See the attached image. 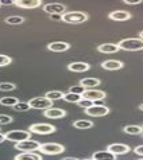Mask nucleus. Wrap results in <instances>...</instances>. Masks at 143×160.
Wrapping results in <instances>:
<instances>
[{"instance_id": "obj_1", "label": "nucleus", "mask_w": 143, "mask_h": 160, "mask_svg": "<svg viewBox=\"0 0 143 160\" xmlns=\"http://www.w3.org/2000/svg\"><path fill=\"white\" fill-rule=\"evenodd\" d=\"M120 50L124 51H140L143 50V39L140 38H127L118 43Z\"/></svg>"}, {"instance_id": "obj_2", "label": "nucleus", "mask_w": 143, "mask_h": 160, "mask_svg": "<svg viewBox=\"0 0 143 160\" xmlns=\"http://www.w3.org/2000/svg\"><path fill=\"white\" fill-rule=\"evenodd\" d=\"M89 19V16L87 12L82 11H72V12H65L62 15V22L65 23H70V24H81L85 23Z\"/></svg>"}, {"instance_id": "obj_3", "label": "nucleus", "mask_w": 143, "mask_h": 160, "mask_svg": "<svg viewBox=\"0 0 143 160\" xmlns=\"http://www.w3.org/2000/svg\"><path fill=\"white\" fill-rule=\"evenodd\" d=\"M38 151L43 155H60L65 152V145L60 143H43L39 145Z\"/></svg>"}, {"instance_id": "obj_4", "label": "nucleus", "mask_w": 143, "mask_h": 160, "mask_svg": "<svg viewBox=\"0 0 143 160\" xmlns=\"http://www.w3.org/2000/svg\"><path fill=\"white\" fill-rule=\"evenodd\" d=\"M29 131L35 135H51L56 132V127L51 124H45V122H37V124H31Z\"/></svg>"}, {"instance_id": "obj_5", "label": "nucleus", "mask_w": 143, "mask_h": 160, "mask_svg": "<svg viewBox=\"0 0 143 160\" xmlns=\"http://www.w3.org/2000/svg\"><path fill=\"white\" fill-rule=\"evenodd\" d=\"M6 136V140L8 141H12V143H20L23 140H27L30 139L31 136V132L30 131H22V129H16V131H10L7 133H4Z\"/></svg>"}, {"instance_id": "obj_6", "label": "nucleus", "mask_w": 143, "mask_h": 160, "mask_svg": "<svg viewBox=\"0 0 143 160\" xmlns=\"http://www.w3.org/2000/svg\"><path fill=\"white\" fill-rule=\"evenodd\" d=\"M39 145H41V143H38V141L27 139L20 141V143H16L15 149L20 151V152H35V151L39 149Z\"/></svg>"}, {"instance_id": "obj_7", "label": "nucleus", "mask_w": 143, "mask_h": 160, "mask_svg": "<svg viewBox=\"0 0 143 160\" xmlns=\"http://www.w3.org/2000/svg\"><path fill=\"white\" fill-rule=\"evenodd\" d=\"M30 104V108L31 109H42V110H46L49 108L53 106V101L46 98V97H34L29 101Z\"/></svg>"}, {"instance_id": "obj_8", "label": "nucleus", "mask_w": 143, "mask_h": 160, "mask_svg": "<svg viewBox=\"0 0 143 160\" xmlns=\"http://www.w3.org/2000/svg\"><path fill=\"white\" fill-rule=\"evenodd\" d=\"M85 113L91 117H104L109 113V108L105 105H99V104H93L92 106L85 109Z\"/></svg>"}, {"instance_id": "obj_9", "label": "nucleus", "mask_w": 143, "mask_h": 160, "mask_svg": "<svg viewBox=\"0 0 143 160\" xmlns=\"http://www.w3.org/2000/svg\"><path fill=\"white\" fill-rule=\"evenodd\" d=\"M107 97V93L103 90H97V89H87L85 92L82 93V98H87L92 102L96 101H101Z\"/></svg>"}, {"instance_id": "obj_10", "label": "nucleus", "mask_w": 143, "mask_h": 160, "mask_svg": "<svg viewBox=\"0 0 143 160\" xmlns=\"http://www.w3.org/2000/svg\"><path fill=\"white\" fill-rule=\"evenodd\" d=\"M43 11L50 15H64L66 12V6L62 3H49L43 6Z\"/></svg>"}, {"instance_id": "obj_11", "label": "nucleus", "mask_w": 143, "mask_h": 160, "mask_svg": "<svg viewBox=\"0 0 143 160\" xmlns=\"http://www.w3.org/2000/svg\"><path fill=\"white\" fill-rule=\"evenodd\" d=\"M107 151H109L111 153L116 155V156H119V155H126L128 153L131 148H130V145L127 144H123V143H114V144H109L107 147Z\"/></svg>"}, {"instance_id": "obj_12", "label": "nucleus", "mask_w": 143, "mask_h": 160, "mask_svg": "<svg viewBox=\"0 0 143 160\" xmlns=\"http://www.w3.org/2000/svg\"><path fill=\"white\" fill-rule=\"evenodd\" d=\"M14 6L24 8V10H33V8H38L39 6H42V0H15Z\"/></svg>"}, {"instance_id": "obj_13", "label": "nucleus", "mask_w": 143, "mask_h": 160, "mask_svg": "<svg viewBox=\"0 0 143 160\" xmlns=\"http://www.w3.org/2000/svg\"><path fill=\"white\" fill-rule=\"evenodd\" d=\"M108 18L111 20H115V22H126L130 20L132 18V15L127 11H123V10H118V11H112L111 14L108 15Z\"/></svg>"}, {"instance_id": "obj_14", "label": "nucleus", "mask_w": 143, "mask_h": 160, "mask_svg": "<svg viewBox=\"0 0 143 160\" xmlns=\"http://www.w3.org/2000/svg\"><path fill=\"white\" fill-rule=\"evenodd\" d=\"M43 116L45 117H47V118H51V120H56V118H62V117H65L66 116V112L64 109H61V108H49L45 110V113H43Z\"/></svg>"}, {"instance_id": "obj_15", "label": "nucleus", "mask_w": 143, "mask_h": 160, "mask_svg": "<svg viewBox=\"0 0 143 160\" xmlns=\"http://www.w3.org/2000/svg\"><path fill=\"white\" fill-rule=\"evenodd\" d=\"M101 68L104 70H108V72H115V70H120L124 68V63L120 61H116V59H108V61H104L101 63Z\"/></svg>"}, {"instance_id": "obj_16", "label": "nucleus", "mask_w": 143, "mask_h": 160, "mask_svg": "<svg viewBox=\"0 0 143 160\" xmlns=\"http://www.w3.org/2000/svg\"><path fill=\"white\" fill-rule=\"evenodd\" d=\"M70 48V44L68 42H51L47 44V50L53 52H64Z\"/></svg>"}, {"instance_id": "obj_17", "label": "nucleus", "mask_w": 143, "mask_h": 160, "mask_svg": "<svg viewBox=\"0 0 143 160\" xmlns=\"http://www.w3.org/2000/svg\"><path fill=\"white\" fill-rule=\"evenodd\" d=\"M89 69H91V65L85 63V62H73V63L68 65V70L73 73H84V72H88Z\"/></svg>"}, {"instance_id": "obj_18", "label": "nucleus", "mask_w": 143, "mask_h": 160, "mask_svg": "<svg viewBox=\"0 0 143 160\" xmlns=\"http://www.w3.org/2000/svg\"><path fill=\"white\" fill-rule=\"evenodd\" d=\"M119 50L120 48L116 43H103L100 46H97V51L103 52V54H115Z\"/></svg>"}, {"instance_id": "obj_19", "label": "nucleus", "mask_w": 143, "mask_h": 160, "mask_svg": "<svg viewBox=\"0 0 143 160\" xmlns=\"http://www.w3.org/2000/svg\"><path fill=\"white\" fill-rule=\"evenodd\" d=\"M116 155L111 153L109 151H96L95 153H93V159L95 160H116Z\"/></svg>"}, {"instance_id": "obj_20", "label": "nucleus", "mask_w": 143, "mask_h": 160, "mask_svg": "<svg viewBox=\"0 0 143 160\" xmlns=\"http://www.w3.org/2000/svg\"><path fill=\"white\" fill-rule=\"evenodd\" d=\"M101 83L100 79H97V78H82V79H80V85L85 88V90L87 89H95L97 88Z\"/></svg>"}, {"instance_id": "obj_21", "label": "nucleus", "mask_w": 143, "mask_h": 160, "mask_svg": "<svg viewBox=\"0 0 143 160\" xmlns=\"http://www.w3.org/2000/svg\"><path fill=\"white\" fill-rule=\"evenodd\" d=\"M14 160H42V156L37 152H20L14 158Z\"/></svg>"}, {"instance_id": "obj_22", "label": "nucleus", "mask_w": 143, "mask_h": 160, "mask_svg": "<svg viewBox=\"0 0 143 160\" xmlns=\"http://www.w3.org/2000/svg\"><path fill=\"white\" fill-rule=\"evenodd\" d=\"M73 127L77 129H91L93 127V122L91 120H76L73 122Z\"/></svg>"}, {"instance_id": "obj_23", "label": "nucleus", "mask_w": 143, "mask_h": 160, "mask_svg": "<svg viewBox=\"0 0 143 160\" xmlns=\"http://www.w3.org/2000/svg\"><path fill=\"white\" fill-rule=\"evenodd\" d=\"M123 132L127 135H142L143 127L142 125H127L123 128Z\"/></svg>"}, {"instance_id": "obj_24", "label": "nucleus", "mask_w": 143, "mask_h": 160, "mask_svg": "<svg viewBox=\"0 0 143 160\" xmlns=\"http://www.w3.org/2000/svg\"><path fill=\"white\" fill-rule=\"evenodd\" d=\"M82 98L81 94H77V93H72V92H68L64 94V100L65 102H73V104H77V102Z\"/></svg>"}, {"instance_id": "obj_25", "label": "nucleus", "mask_w": 143, "mask_h": 160, "mask_svg": "<svg viewBox=\"0 0 143 160\" xmlns=\"http://www.w3.org/2000/svg\"><path fill=\"white\" fill-rule=\"evenodd\" d=\"M64 94L65 93L61 92V90H50V92H47L46 94H45V97L49 98V100H51V101H57V100L64 98Z\"/></svg>"}, {"instance_id": "obj_26", "label": "nucleus", "mask_w": 143, "mask_h": 160, "mask_svg": "<svg viewBox=\"0 0 143 160\" xmlns=\"http://www.w3.org/2000/svg\"><path fill=\"white\" fill-rule=\"evenodd\" d=\"M18 102H19V100L16 97H2L0 98V105H3V106H11L12 108Z\"/></svg>"}, {"instance_id": "obj_27", "label": "nucleus", "mask_w": 143, "mask_h": 160, "mask_svg": "<svg viewBox=\"0 0 143 160\" xmlns=\"http://www.w3.org/2000/svg\"><path fill=\"white\" fill-rule=\"evenodd\" d=\"M23 22H24V18L19 16V15H12V16L6 18V23L7 24H22Z\"/></svg>"}, {"instance_id": "obj_28", "label": "nucleus", "mask_w": 143, "mask_h": 160, "mask_svg": "<svg viewBox=\"0 0 143 160\" xmlns=\"http://www.w3.org/2000/svg\"><path fill=\"white\" fill-rule=\"evenodd\" d=\"M14 110L15 112H27V110H30L31 108H30V104H29V101L27 102H22V101H19L18 104H15L14 106Z\"/></svg>"}, {"instance_id": "obj_29", "label": "nucleus", "mask_w": 143, "mask_h": 160, "mask_svg": "<svg viewBox=\"0 0 143 160\" xmlns=\"http://www.w3.org/2000/svg\"><path fill=\"white\" fill-rule=\"evenodd\" d=\"M16 89V85L12 82H0V92H12Z\"/></svg>"}, {"instance_id": "obj_30", "label": "nucleus", "mask_w": 143, "mask_h": 160, "mask_svg": "<svg viewBox=\"0 0 143 160\" xmlns=\"http://www.w3.org/2000/svg\"><path fill=\"white\" fill-rule=\"evenodd\" d=\"M14 121V118L8 114H0V125H8Z\"/></svg>"}, {"instance_id": "obj_31", "label": "nucleus", "mask_w": 143, "mask_h": 160, "mask_svg": "<svg viewBox=\"0 0 143 160\" xmlns=\"http://www.w3.org/2000/svg\"><path fill=\"white\" fill-rule=\"evenodd\" d=\"M69 92H72V93H77V94H81V96H82V93L85 92V88L81 86V85L78 83V85L70 86V88H69Z\"/></svg>"}, {"instance_id": "obj_32", "label": "nucleus", "mask_w": 143, "mask_h": 160, "mask_svg": "<svg viewBox=\"0 0 143 160\" xmlns=\"http://www.w3.org/2000/svg\"><path fill=\"white\" fill-rule=\"evenodd\" d=\"M77 105L80 106V108H82V109H87V108H89V106L93 105V102L89 101V100H87V98H81V100L77 102Z\"/></svg>"}, {"instance_id": "obj_33", "label": "nucleus", "mask_w": 143, "mask_h": 160, "mask_svg": "<svg viewBox=\"0 0 143 160\" xmlns=\"http://www.w3.org/2000/svg\"><path fill=\"white\" fill-rule=\"evenodd\" d=\"M12 62L11 59V57H8V55H3V54H0V68L2 66H7V65H10Z\"/></svg>"}, {"instance_id": "obj_34", "label": "nucleus", "mask_w": 143, "mask_h": 160, "mask_svg": "<svg viewBox=\"0 0 143 160\" xmlns=\"http://www.w3.org/2000/svg\"><path fill=\"white\" fill-rule=\"evenodd\" d=\"M124 4H128V6H136V4L143 3V0H123Z\"/></svg>"}, {"instance_id": "obj_35", "label": "nucleus", "mask_w": 143, "mask_h": 160, "mask_svg": "<svg viewBox=\"0 0 143 160\" xmlns=\"http://www.w3.org/2000/svg\"><path fill=\"white\" fill-rule=\"evenodd\" d=\"M14 3V0H0V6H12Z\"/></svg>"}, {"instance_id": "obj_36", "label": "nucleus", "mask_w": 143, "mask_h": 160, "mask_svg": "<svg viewBox=\"0 0 143 160\" xmlns=\"http://www.w3.org/2000/svg\"><path fill=\"white\" fill-rule=\"evenodd\" d=\"M134 152H135L136 155H139V156H143V145L136 147V148L134 149Z\"/></svg>"}, {"instance_id": "obj_37", "label": "nucleus", "mask_w": 143, "mask_h": 160, "mask_svg": "<svg viewBox=\"0 0 143 160\" xmlns=\"http://www.w3.org/2000/svg\"><path fill=\"white\" fill-rule=\"evenodd\" d=\"M50 19H51V20L60 22V20H62V15H51V16H50Z\"/></svg>"}, {"instance_id": "obj_38", "label": "nucleus", "mask_w": 143, "mask_h": 160, "mask_svg": "<svg viewBox=\"0 0 143 160\" xmlns=\"http://www.w3.org/2000/svg\"><path fill=\"white\" fill-rule=\"evenodd\" d=\"M3 141H6V136H4V133L0 132V143H3Z\"/></svg>"}, {"instance_id": "obj_39", "label": "nucleus", "mask_w": 143, "mask_h": 160, "mask_svg": "<svg viewBox=\"0 0 143 160\" xmlns=\"http://www.w3.org/2000/svg\"><path fill=\"white\" fill-rule=\"evenodd\" d=\"M61 160H80V159H77V158H64Z\"/></svg>"}, {"instance_id": "obj_40", "label": "nucleus", "mask_w": 143, "mask_h": 160, "mask_svg": "<svg viewBox=\"0 0 143 160\" xmlns=\"http://www.w3.org/2000/svg\"><path fill=\"white\" fill-rule=\"evenodd\" d=\"M139 38L143 39V31H140V32H139Z\"/></svg>"}, {"instance_id": "obj_41", "label": "nucleus", "mask_w": 143, "mask_h": 160, "mask_svg": "<svg viewBox=\"0 0 143 160\" xmlns=\"http://www.w3.org/2000/svg\"><path fill=\"white\" fill-rule=\"evenodd\" d=\"M139 110H142V112H143V104L139 105Z\"/></svg>"}, {"instance_id": "obj_42", "label": "nucleus", "mask_w": 143, "mask_h": 160, "mask_svg": "<svg viewBox=\"0 0 143 160\" xmlns=\"http://www.w3.org/2000/svg\"><path fill=\"white\" fill-rule=\"evenodd\" d=\"M82 160H95V159H93V158H92V159H82Z\"/></svg>"}, {"instance_id": "obj_43", "label": "nucleus", "mask_w": 143, "mask_h": 160, "mask_svg": "<svg viewBox=\"0 0 143 160\" xmlns=\"http://www.w3.org/2000/svg\"><path fill=\"white\" fill-rule=\"evenodd\" d=\"M139 160H143V159H139Z\"/></svg>"}, {"instance_id": "obj_44", "label": "nucleus", "mask_w": 143, "mask_h": 160, "mask_svg": "<svg viewBox=\"0 0 143 160\" xmlns=\"http://www.w3.org/2000/svg\"><path fill=\"white\" fill-rule=\"evenodd\" d=\"M142 136H143V133H142Z\"/></svg>"}, {"instance_id": "obj_45", "label": "nucleus", "mask_w": 143, "mask_h": 160, "mask_svg": "<svg viewBox=\"0 0 143 160\" xmlns=\"http://www.w3.org/2000/svg\"><path fill=\"white\" fill-rule=\"evenodd\" d=\"M14 2H15V0H14Z\"/></svg>"}, {"instance_id": "obj_46", "label": "nucleus", "mask_w": 143, "mask_h": 160, "mask_svg": "<svg viewBox=\"0 0 143 160\" xmlns=\"http://www.w3.org/2000/svg\"><path fill=\"white\" fill-rule=\"evenodd\" d=\"M142 127H143V125H142Z\"/></svg>"}]
</instances>
